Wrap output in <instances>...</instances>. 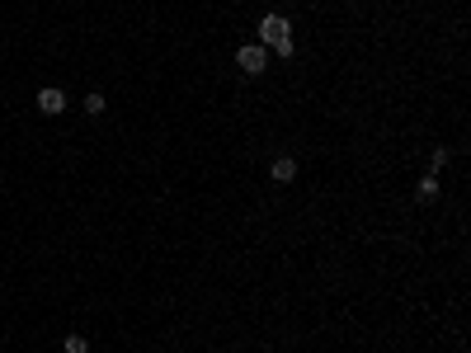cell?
I'll list each match as a JSON object with an SVG mask.
<instances>
[{"label": "cell", "instance_id": "52a82bcc", "mask_svg": "<svg viewBox=\"0 0 471 353\" xmlns=\"http://www.w3.org/2000/svg\"><path fill=\"white\" fill-rule=\"evenodd\" d=\"M85 113L99 118V113H104V94H85Z\"/></svg>", "mask_w": 471, "mask_h": 353}, {"label": "cell", "instance_id": "5b68a950", "mask_svg": "<svg viewBox=\"0 0 471 353\" xmlns=\"http://www.w3.org/2000/svg\"><path fill=\"white\" fill-rule=\"evenodd\" d=\"M419 198H424V203H434V198H439V179H434V174H424V179H419Z\"/></svg>", "mask_w": 471, "mask_h": 353}, {"label": "cell", "instance_id": "6da1fadb", "mask_svg": "<svg viewBox=\"0 0 471 353\" xmlns=\"http://www.w3.org/2000/svg\"><path fill=\"white\" fill-rule=\"evenodd\" d=\"M236 66H240V71H245V76H260L264 66H269V52H264L260 43H245V48H240V52H236Z\"/></svg>", "mask_w": 471, "mask_h": 353}, {"label": "cell", "instance_id": "7a4b0ae2", "mask_svg": "<svg viewBox=\"0 0 471 353\" xmlns=\"http://www.w3.org/2000/svg\"><path fill=\"white\" fill-rule=\"evenodd\" d=\"M260 38L278 48V43H288V38H292V24L283 19V14H264V19H260Z\"/></svg>", "mask_w": 471, "mask_h": 353}, {"label": "cell", "instance_id": "8992f818", "mask_svg": "<svg viewBox=\"0 0 471 353\" xmlns=\"http://www.w3.org/2000/svg\"><path fill=\"white\" fill-rule=\"evenodd\" d=\"M61 349H66V353H90V344H85V334H66Z\"/></svg>", "mask_w": 471, "mask_h": 353}, {"label": "cell", "instance_id": "277c9868", "mask_svg": "<svg viewBox=\"0 0 471 353\" xmlns=\"http://www.w3.org/2000/svg\"><path fill=\"white\" fill-rule=\"evenodd\" d=\"M269 174H273L278 184H292V179H297V161H292V156H278V161H273V170H269Z\"/></svg>", "mask_w": 471, "mask_h": 353}, {"label": "cell", "instance_id": "3957f363", "mask_svg": "<svg viewBox=\"0 0 471 353\" xmlns=\"http://www.w3.org/2000/svg\"><path fill=\"white\" fill-rule=\"evenodd\" d=\"M38 109H43V113H61V109H66V94L52 90V85H48V90H38Z\"/></svg>", "mask_w": 471, "mask_h": 353}]
</instances>
